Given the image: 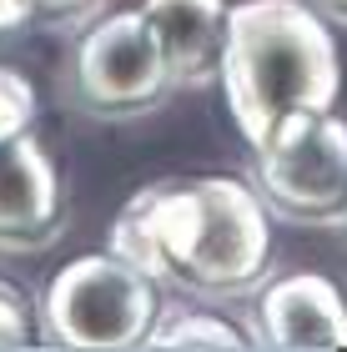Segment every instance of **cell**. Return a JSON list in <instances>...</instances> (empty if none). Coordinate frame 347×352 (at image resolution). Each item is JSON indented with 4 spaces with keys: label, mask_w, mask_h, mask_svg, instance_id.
<instances>
[{
    "label": "cell",
    "mask_w": 347,
    "mask_h": 352,
    "mask_svg": "<svg viewBox=\"0 0 347 352\" xmlns=\"http://www.w3.org/2000/svg\"><path fill=\"white\" fill-rule=\"evenodd\" d=\"M111 252L156 287L227 302L262 287L272 267V206L236 176L156 182L121 206Z\"/></svg>",
    "instance_id": "cell-1"
},
{
    "label": "cell",
    "mask_w": 347,
    "mask_h": 352,
    "mask_svg": "<svg viewBox=\"0 0 347 352\" xmlns=\"http://www.w3.org/2000/svg\"><path fill=\"white\" fill-rule=\"evenodd\" d=\"M216 81L247 146L267 141L297 111H333L342 60L333 25L307 0H242L227 6V41Z\"/></svg>",
    "instance_id": "cell-2"
},
{
    "label": "cell",
    "mask_w": 347,
    "mask_h": 352,
    "mask_svg": "<svg viewBox=\"0 0 347 352\" xmlns=\"http://www.w3.org/2000/svg\"><path fill=\"white\" fill-rule=\"evenodd\" d=\"M41 338L60 347H146L161 317V287L121 252L76 257L45 282L41 297Z\"/></svg>",
    "instance_id": "cell-3"
},
{
    "label": "cell",
    "mask_w": 347,
    "mask_h": 352,
    "mask_svg": "<svg viewBox=\"0 0 347 352\" xmlns=\"http://www.w3.org/2000/svg\"><path fill=\"white\" fill-rule=\"evenodd\" d=\"M257 156V191L277 217L327 227L347 221V121L333 111H297L277 121Z\"/></svg>",
    "instance_id": "cell-4"
},
{
    "label": "cell",
    "mask_w": 347,
    "mask_h": 352,
    "mask_svg": "<svg viewBox=\"0 0 347 352\" xmlns=\"http://www.w3.org/2000/svg\"><path fill=\"white\" fill-rule=\"evenodd\" d=\"M66 81H71L76 106L91 111V116H111V121L156 111L177 91L141 6L136 10H111L76 36Z\"/></svg>",
    "instance_id": "cell-5"
},
{
    "label": "cell",
    "mask_w": 347,
    "mask_h": 352,
    "mask_svg": "<svg viewBox=\"0 0 347 352\" xmlns=\"http://www.w3.org/2000/svg\"><path fill=\"white\" fill-rule=\"evenodd\" d=\"M66 227V191L30 131L0 141V252H41Z\"/></svg>",
    "instance_id": "cell-6"
},
{
    "label": "cell",
    "mask_w": 347,
    "mask_h": 352,
    "mask_svg": "<svg viewBox=\"0 0 347 352\" xmlns=\"http://www.w3.org/2000/svg\"><path fill=\"white\" fill-rule=\"evenodd\" d=\"M257 342L267 347H347L342 287L317 272H292L262 287Z\"/></svg>",
    "instance_id": "cell-7"
},
{
    "label": "cell",
    "mask_w": 347,
    "mask_h": 352,
    "mask_svg": "<svg viewBox=\"0 0 347 352\" xmlns=\"http://www.w3.org/2000/svg\"><path fill=\"white\" fill-rule=\"evenodd\" d=\"M141 15L177 86H207L222 71L227 0H141Z\"/></svg>",
    "instance_id": "cell-8"
},
{
    "label": "cell",
    "mask_w": 347,
    "mask_h": 352,
    "mask_svg": "<svg viewBox=\"0 0 347 352\" xmlns=\"http://www.w3.org/2000/svg\"><path fill=\"white\" fill-rule=\"evenodd\" d=\"M251 338L227 317H212V312H166L156 317L146 347H247Z\"/></svg>",
    "instance_id": "cell-9"
},
{
    "label": "cell",
    "mask_w": 347,
    "mask_h": 352,
    "mask_svg": "<svg viewBox=\"0 0 347 352\" xmlns=\"http://www.w3.org/2000/svg\"><path fill=\"white\" fill-rule=\"evenodd\" d=\"M30 126H36V86L21 71L0 66V141L30 131Z\"/></svg>",
    "instance_id": "cell-10"
},
{
    "label": "cell",
    "mask_w": 347,
    "mask_h": 352,
    "mask_svg": "<svg viewBox=\"0 0 347 352\" xmlns=\"http://www.w3.org/2000/svg\"><path fill=\"white\" fill-rule=\"evenodd\" d=\"M41 332V312L25 302L15 282L0 277V347H30Z\"/></svg>",
    "instance_id": "cell-11"
},
{
    "label": "cell",
    "mask_w": 347,
    "mask_h": 352,
    "mask_svg": "<svg viewBox=\"0 0 347 352\" xmlns=\"http://www.w3.org/2000/svg\"><path fill=\"white\" fill-rule=\"evenodd\" d=\"M30 25H66V21H81L101 6V0H21Z\"/></svg>",
    "instance_id": "cell-12"
},
{
    "label": "cell",
    "mask_w": 347,
    "mask_h": 352,
    "mask_svg": "<svg viewBox=\"0 0 347 352\" xmlns=\"http://www.w3.org/2000/svg\"><path fill=\"white\" fill-rule=\"evenodd\" d=\"M30 25V15L21 0H0V36H15V30H25Z\"/></svg>",
    "instance_id": "cell-13"
},
{
    "label": "cell",
    "mask_w": 347,
    "mask_h": 352,
    "mask_svg": "<svg viewBox=\"0 0 347 352\" xmlns=\"http://www.w3.org/2000/svg\"><path fill=\"white\" fill-rule=\"evenodd\" d=\"M312 10H322V15H333V21H347V0H307Z\"/></svg>",
    "instance_id": "cell-14"
}]
</instances>
